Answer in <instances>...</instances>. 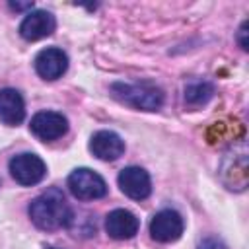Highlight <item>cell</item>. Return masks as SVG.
<instances>
[{
	"label": "cell",
	"mask_w": 249,
	"mask_h": 249,
	"mask_svg": "<svg viewBox=\"0 0 249 249\" xmlns=\"http://www.w3.org/2000/svg\"><path fill=\"white\" fill-rule=\"evenodd\" d=\"M23 117H25V105L21 93L12 88L0 89V121L4 124L16 126L23 121Z\"/></svg>",
	"instance_id": "obj_12"
},
{
	"label": "cell",
	"mask_w": 249,
	"mask_h": 249,
	"mask_svg": "<svg viewBox=\"0 0 249 249\" xmlns=\"http://www.w3.org/2000/svg\"><path fill=\"white\" fill-rule=\"evenodd\" d=\"M47 249H56V247H47Z\"/></svg>",
	"instance_id": "obj_17"
},
{
	"label": "cell",
	"mask_w": 249,
	"mask_h": 249,
	"mask_svg": "<svg viewBox=\"0 0 249 249\" xmlns=\"http://www.w3.org/2000/svg\"><path fill=\"white\" fill-rule=\"evenodd\" d=\"M237 43H239V47H241L243 51H247V49H249V43H247V21H243V23H241V27H239Z\"/></svg>",
	"instance_id": "obj_15"
},
{
	"label": "cell",
	"mask_w": 249,
	"mask_h": 249,
	"mask_svg": "<svg viewBox=\"0 0 249 249\" xmlns=\"http://www.w3.org/2000/svg\"><path fill=\"white\" fill-rule=\"evenodd\" d=\"M113 95L134 107V109H142V111H158L163 103V93L160 88L150 86V84H124V82H115L111 86Z\"/></svg>",
	"instance_id": "obj_2"
},
{
	"label": "cell",
	"mask_w": 249,
	"mask_h": 249,
	"mask_svg": "<svg viewBox=\"0 0 249 249\" xmlns=\"http://www.w3.org/2000/svg\"><path fill=\"white\" fill-rule=\"evenodd\" d=\"M29 218L39 230H58L72 222V210L58 189H47L29 204Z\"/></svg>",
	"instance_id": "obj_1"
},
{
	"label": "cell",
	"mask_w": 249,
	"mask_h": 249,
	"mask_svg": "<svg viewBox=\"0 0 249 249\" xmlns=\"http://www.w3.org/2000/svg\"><path fill=\"white\" fill-rule=\"evenodd\" d=\"M8 167H10V173L16 179V183H19L23 187L37 185L45 177V173H47L45 161L39 156L29 154V152L14 156L10 160V163H8Z\"/></svg>",
	"instance_id": "obj_4"
},
{
	"label": "cell",
	"mask_w": 249,
	"mask_h": 249,
	"mask_svg": "<svg viewBox=\"0 0 249 249\" xmlns=\"http://www.w3.org/2000/svg\"><path fill=\"white\" fill-rule=\"evenodd\" d=\"M54 16L47 10H33L29 12L23 21L19 23V35L25 41H39L43 37H49L54 31Z\"/></svg>",
	"instance_id": "obj_8"
},
{
	"label": "cell",
	"mask_w": 249,
	"mask_h": 249,
	"mask_svg": "<svg viewBox=\"0 0 249 249\" xmlns=\"http://www.w3.org/2000/svg\"><path fill=\"white\" fill-rule=\"evenodd\" d=\"M117 181H119L121 191H123L128 198L144 200V198L152 193L150 175H148L146 169H142V167H136V165L124 167V169L119 173Z\"/></svg>",
	"instance_id": "obj_7"
},
{
	"label": "cell",
	"mask_w": 249,
	"mask_h": 249,
	"mask_svg": "<svg viewBox=\"0 0 249 249\" xmlns=\"http://www.w3.org/2000/svg\"><path fill=\"white\" fill-rule=\"evenodd\" d=\"M198 249H226L224 241L218 239V237H204L200 243H198Z\"/></svg>",
	"instance_id": "obj_14"
},
{
	"label": "cell",
	"mask_w": 249,
	"mask_h": 249,
	"mask_svg": "<svg viewBox=\"0 0 249 249\" xmlns=\"http://www.w3.org/2000/svg\"><path fill=\"white\" fill-rule=\"evenodd\" d=\"M183 233V218L179 212L167 208L160 210L150 220V235L160 243H171Z\"/></svg>",
	"instance_id": "obj_6"
},
{
	"label": "cell",
	"mask_w": 249,
	"mask_h": 249,
	"mask_svg": "<svg viewBox=\"0 0 249 249\" xmlns=\"http://www.w3.org/2000/svg\"><path fill=\"white\" fill-rule=\"evenodd\" d=\"M214 95V86L208 82H193L185 88V101L189 105H202Z\"/></svg>",
	"instance_id": "obj_13"
},
{
	"label": "cell",
	"mask_w": 249,
	"mask_h": 249,
	"mask_svg": "<svg viewBox=\"0 0 249 249\" xmlns=\"http://www.w3.org/2000/svg\"><path fill=\"white\" fill-rule=\"evenodd\" d=\"M138 228H140L138 218L124 208H117L109 212L105 218V230L113 239H130L136 235Z\"/></svg>",
	"instance_id": "obj_11"
},
{
	"label": "cell",
	"mask_w": 249,
	"mask_h": 249,
	"mask_svg": "<svg viewBox=\"0 0 249 249\" xmlns=\"http://www.w3.org/2000/svg\"><path fill=\"white\" fill-rule=\"evenodd\" d=\"M68 189L78 200H95L107 195L103 177L88 167H78L68 175Z\"/></svg>",
	"instance_id": "obj_3"
},
{
	"label": "cell",
	"mask_w": 249,
	"mask_h": 249,
	"mask_svg": "<svg viewBox=\"0 0 249 249\" xmlns=\"http://www.w3.org/2000/svg\"><path fill=\"white\" fill-rule=\"evenodd\" d=\"M8 6L12 10H16V12H21V10H31L33 8V2H10Z\"/></svg>",
	"instance_id": "obj_16"
},
{
	"label": "cell",
	"mask_w": 249,
	"mask_h": 249,
	"mask_svg": "<svg viewBox=\"0 0 249 249\" xmlns=\"http://www.w3.org/2000/svg\"><path fill=\"white\" fill-rule=\"evenodd\" d=\"M89 150L95 158H99L103 161H113L123 156L124 142L113 130H97L89 140Z\"/></svg>",
	"instance_id": "obj_10"
},
{
	"label": "cell",
	"mask_w": 249,
	"mask_h": 249,
	"mask_svg": "<svg viewBox=\"0 0 249 249\" xmlns=\"http://www.w3.org/2000/svg\"><path fill=\"white\" fill-rule=\"evenodd\" d=\"M31 132L43 140V142H53L56 138H60L62 134H66L68 130V121L62 113L56 111H41L37 115H33L31 123H29Z\"/></svg>",
	"instance_id": "obj_5"
},
{
	"label": "cell",
	"mask_w": 249,
	"mask_h": 249,
	"mask_svg": "<svg viewBox=\"0 0 249 249\" xmlns=\"http://www.w3.org/2000/svg\"><path fill=\"white\" fill-rule=\"evenodd\" d=\"M68 68V56L62 49L49 47L39 51L35 56V70L43 80H56L60 78Z\"/></svg>",
	"instance_id": "obj_9"
}]
</instances>
